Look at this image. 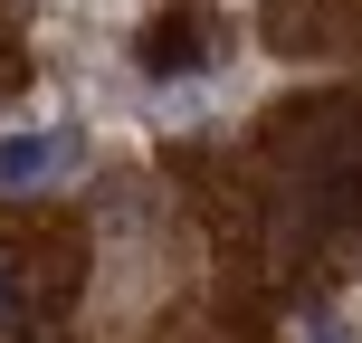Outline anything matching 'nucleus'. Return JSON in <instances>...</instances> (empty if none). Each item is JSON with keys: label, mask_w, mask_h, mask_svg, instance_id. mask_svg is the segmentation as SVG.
<instances>
[{"label": "nucleus", "mask_w": 362, "mask_h": 343, "mask_svg": "<svg viewBox=\"0 0 362 343\" xmlns=\"http://www.w3.org/2000/svg\"><path fill=\"white\" fill-rule=\"evenodd\" d=\"M67 296H76V248L67 238H29V229H0V334H38V325H57L67 315Z\"/></svg>", "instance_id": "1"}, {"label": "nucleus", "mask_w": 362, "mask_h": 343, "mask_svg": "<svg viewBox=\"0 0 362 343\" xmlns=\"http://www.w3.org/2000/svg\"><path fill=\"white\" fill-rule=\"evenodd\" d=\"M144 76H200L210 67V19L200 10H163V19H144Z\"/></svg>", "instance_id": "3"}, {"label": "nucleus", "mask_w": 362, "mask_h": 343, "mask_svg": "<svg viewBox=\"0 0 362 343\" xmlns=\"http://www.w3.org/2000/svg\"><path fill=\"white\" fill-rule=\"evenodd\" d=\"M305 343H334V325H315V334H305Z\"/></svg>", "instance_id": "4"}, {"label": "nucleus", "mask_w": 362, "mask_h": 343, "mask_svg": "<svg viewBox=\"0 0 362 343\" xmlns=\"http://www.w3.org/2000/svg\"><path fill=\"white\" fill-rule=\"evenodd\" d=\"M76 172V134L67 124H19V134H0V191H48V181H67Z\"/></svg>", "instance_id": "2"}]
</instances>
